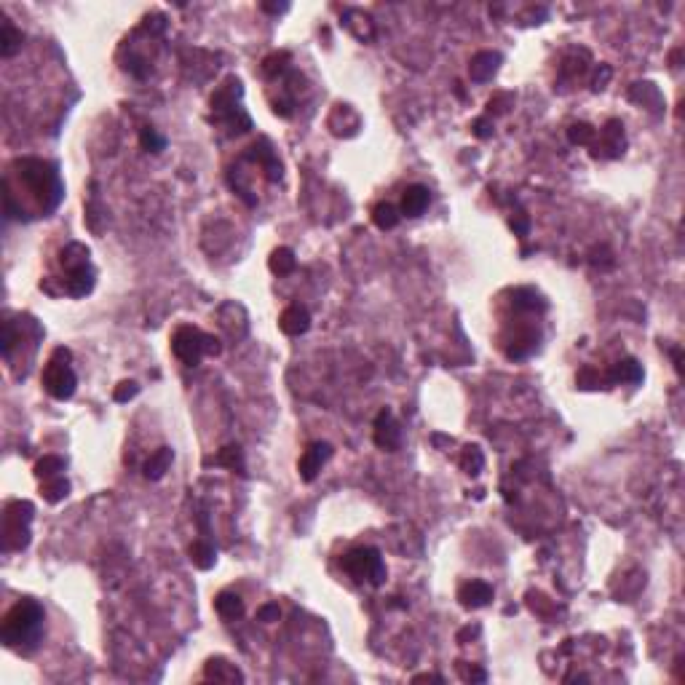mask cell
I'll use <instances>...</instances> for the list:
<instances>
[{"instance_id":"36","label":"cell","mask_w":685,"mask_h":685,"mask_svg":"<svg viewBox=\"0 0 685 685\" xmlns=\"http://www.w3.org/2000/svg\"><path fill=\"white\" fill-rule=\"evenodd\" d=\"M511 230L517 233V236H528L530 230V220L525 215H514L511 217Z\"/></svg>"},{"instance_id":"14","label":"cell","mask_w":685,"mask_h":685,"mask_svg":"<svg viewBox=\"0 0 685 685\" xmlns=\"http://www.w3.org/2000/svg\"><path fill=\"white\" fill-rule=\"evenodd\" d=\"M498 64H501V57L498 54H493V51H480L469 64L471 81H477V84L490 81L495 75V70H498Z\"/></svg>"},{"instance_id":"24","label":"cell","mask_w":685,"mask_h":685,"mask_svg":"<svg viewBox=\"0 0 685 685\" xmlns=\"http://www.w3.org/2000/svg\"><path fill=\"white\" fill-rule=\"evenodd\" d=\"M64 471V460L60 455H43L35 463V477L38 480H54V477H62Z\"/></svg>"},{"instance_id":"34","label":"cell","mask_w":685,"mask_h":685,"mask_svg":"<svg viewBox=\"0 0 685 685\" xmlns=\"http://www.w3.org/2000/svg\"><path fill=\"white\" fill-rule=\"evenodd\" d=\"M284 62H289V54L287 51H281V54H271L268 60L263 62V70L268 72V75H276V72H281L287 64Z\"/></svg>"},{"instance_id":"4","label":"cell","mask_w":685,"mask_h":685,"mask_svg":"<svg viewBox=\"0 0 685 685\" xmlns=\"http://www.w3.org/2000/svg\"><path fill=\"white\" fill-rule=\"evenodd\" d=\"M35 514V506L30 501H11L3 511V549L19 552L30 543V522Z\"/></svg>"},{"instance_id":"13","label":"cell","mask_w":685,"mask_h":685,"mask_svg":"<svg viewBox=\"0 0 685 685\" xmlns=\"http://www.w3.org/2000/svg\"><path fill=\"white\" fill-rule=\"evenodd\" d=\"M536 346H538V335L533 332V329H519V332H514V337L509 340V346H506V356L509 359H528L530 353L536 351Z\"/></svg>"},{"instance_id":"15","label":"cell","mask_w":685,"mask_h":685,"mask_svg":"<svg viewBox=\"0 0 685 685\" xmlns=\"http://www.w3.org/2000/svg\"><path fill=\"white\" fill-rule=\"evenodd\" d=\"M206 680H220V683H244V674L239 672L236 664L225 662V659H209L204 667Z\"/></svg>"},{"instance_id":"29","label":"cell","mask_w":685,"mask_h":685,"mask_svg":"<svg viewBox=\"0 0 685 685\" xmlns=\"http://www.w3.org/2000/svg\"><path fill=\"white\" fill-rule=\"evenodd\" d=\"M460 466H463V471L466 474H471V477H477L482 469H485V455H482L480 447H466L463 450V455H460Z\"/></svg>"},{"instance_id":"27","label":"cell","mask_w":685,"mask_h":685,"mask_svg":"<svg viewBox=\"0 0 685 685\" xmlns=\"http://www.w3.org/2000/svg\"><path fill=\"white\" fill-rule=\"evenodd\" d=\"M191 562L196 567H201V570H209V567L215 565V549L206 541L191 543Z\"/></svg>"},{"instance_id":"22","label":"cell","mask_w":685,"mask_h":685,"mask_svg":"<svg viewBox=\"0 0 685 685\" xmlns=\"http://www.w3.org/2000/svg\"><path fill=\"white\" fill-rule=\"evenodd\" d=\"M611 380L613 383H640L642 380V367L635 359L618 361L613 367V373H611Z\"/></svg>"},{"instance_id":"25","label":"cell","mask_w":685,"mask_h":685,"mask_svg":"<svg viewBox=\"0 0 685 685\" xmlns=\"http://www.w3.org/2000/svg\"><path fill=\"white\" fill-rule=\"evenodd\" d=\"M399 212H397V206L394 204H378L375 206V212H373V220H375V225L380 230H394L399 225Z\"/></svg>"},{"instance_id":"5","label":"cell","mask_w":685,"mask_h":685,"mask_svg":"<svg viewBox=\"0 0 685 685\" xmlns=\"http://www.w3.org/2000/svg\"><path fill=\"white\" fill-rule=\"evenodd\" d=\"M75 385H78V378L72 373L70 367V351L67 349H57L54 356L48 359V364L43 367V388L54 399H70L75 394Z\"/></svg>"},{"instance_id":"19","label":"cell","mask_w":685,"mask_h":685,"mask_svg":"<svg viewBox=\"0 0 685 685\" xmlns=\"http://www.w3.org/2000/svg\"><path fill=\"white\" fill-rule=\"evenodd\" d=\"M60 263L67 273L75 271V268H84V265H89V249H86L84 244L72 241V244H67V247L60 252Z\"/></svg>"},{"instance_id":"35","label":"cell","mask_w":685,"mask_h":685,"mask_svg":"<svg viewBox=\"0 0 685 685\" xmlns=\"http://www.w3.org/2000/svg\"><path fill=\"white\" fill-rule=\"evenodd\" d=\"M13 343H16V329H13L11 319H6V322H3V356H6V359L11 356Z\"/></svg>"},{"instance_id":"31","label":"cell","mask_w":685,"mask_h":685,"mask_svg":"<svg viewBox=\"0 0 685 685\" xmlns=\"http://www.w3.org/2000/svg\"><path fill=\"white\" fill-rule=\"evenodd\" d=\"M567 137H570V142L573 145H591L594 142V137H597V132L591 129L589 123H573V126L567 129Z\"/></svg>"},{"instance_id":"3","label":"cell","mask_w":685,"mask_h":685,"mask_svg":"<svg viewBox=\"0 0 685 685\" xmlns=\"http://www.w3.org/2000/svg\"><path fill=\"white\" fill-rule=\"evenodd\" d=\"M171 351L182 364L196 367L204 356L220 353V340L215 335H206L201 329H196V327H180L171 337Z\"/></svg>"},{"instance_id":"1","label":"cell","mask_w":685,"mask_h":685,"mask_svg":"<svg viewBox=\"0 0 685 685\" xmlns=\"http://www.w3.org/2000/svg\"><path fill=\"white\" fill-rule=\"evenodd\" d=\"M43 621H46V613L35 600H30V597L19 600L6 613L3 626H0V638L6 642V648L16 650V653H33L43 640Z\"/></svg>"},{"instance_id":"6","label":"cell","mask_w":685,"mask_h":685,"mask_svg":"<svg viewBox=\"0 0 685 685\" xmlns=\"http://www.w3.org/2000/svg\"><path fill=\"white\" fill-rule=\"evenodd\" d=\"M343 570L349 573L353 581H370L373 587H380L385 581V565L383 557L378 549H370V546H361V549H353L343 557Z\"/></svg>"},{"instance_id":"39","label":"cell","mask_w":685,"mask_h":685,"mask_svg":"<svg viewBox=\"0 0 685 685\" xmlns=\"http://www.w3.org/2000/svg\"><path fill=\"white\" fill-rule=\"evenodd\" d=\"M474 132H477V137H490V123L487 120H477L474 123Z\"/></svg>"},{"instance_id":"33","label":"cell","mask_w":685,"mask_h":685,"mask_svg":"<svg viewBox=\"0 0 685 685\" xmlns=\"http://www.w3.org/2000/svg\"><path fill=\"white\" fill-rule=\"evenodd\" d=\"M137 394H140V385L134 383V380H123V383L115 385L113 399H115V402H129V399H134Z\"/></svg>"},{"instance_id":"18","label":"cell","mask_w":685,"mask_h":685,"mask_svg":"<svg viewBox=\"0 0 685 685\" xmlns=\"http://www.w3.org/2000/svg\"><path fill=\"white\" fill-rule=\"evenodd\" d=\"M171 460H174V453H171L169 447L156 450L153 455L147 458V463H145V477H147V480H161V477L169 471V466H171Z\"/></svg>"},{"instance_id":"17","label":"cell","mask_w":685,"mask_h":685,"mask_svg":"<svg viewBox=\"0 0 685 685\" xmlns=\"http://www.w3.org/2000/svg\"><path fill=\"white\" fill-rule=\"evenodd\" d=\"M215 611H217V616H220L222 621H236V618H241V616H244V602H241L239 594H233V591H222V594H217Z\"/></svg>"},{"instance_id":"40","label":"cell","mask_w":685,"mask_h":685,"mask_svg":"<svg viewBox=\"0 0 685 685\" xmlns=\"http://www.w3.org/2000/svg\"><path fill=\"white\" fill-rule=\"evenodd\" d=\"M477 632H480V626H474V629H471V626H466V629H463V632H460V635H458V640H460V642H463V640L474 638V635H477Z\"/></svg>"},{"instance_id":"7","label":"cell","mask_w":685,"mask_h":685,"mask_svg":"<svg viewBox=\"0 0 685 685\" xmlns=\"http://www.w3.org/2000/svg\"><path fill=\"white\" fill-rule=\"evenodd\" d=\"M329 458H332V447L327 445V442H313V445H308V450L302 453L300 463H298L300 477L305 482H313L316 477H319V471H322V466H324Z\"/></svg>"},{"instance_id":"32","label":"cell","mask_w":685,"mask_h":685,"mask_svg":"<svg viewBox=\"0 0 685 685\" xmlns=\"http://www.w3.org/2000/svg\"><path fill=\"white\" fill-rule=\"evenodd\" d=\"M140 142H142V147L147 150V153H161L164 147H166V140L161 137V134L156 132V129H142V134H140Z\"/></svg>"},{"instance_id":"10","label":"cell","mask_w":685,"mask_h":685,"mask_svg":"<svg viewBox=\"0 0 685 685\" xmlns=\"http://www.w3.org/2000/svg\"><path fill=\"white\" fill-rule=\"evenodd\" d=\"M94 289V271L84 265V268H75L64 276V284H62V292L70 295V298H84Z\"/></svg>"},{"instance_id":"9","label":"cell","mask_w":685,"mask_h":685,"mask_svg":"<svg viewBox=\"0 0 685 685\" xmlns=\"http://www.w3.org/2000/svg\"><path fill=\"white\" fill-rule=\"evenodd\" d=\"M278 327H281V332H284V335H289V337L305 335V332H308V327H311V313L305 311L302 305H289L287 311L281 313Z\"/></svg>"},{"instance_id":"8","label":"cell","mask_w":685,"mask_h":685,"mask_svg":"<svg viewBox=\"0 0 685 685\" xmlns=\"http://www.w3.org/2000/svg\"><path fill=\"white\" fill-rule=\"evenodd\" d=\"M375 445L383 447V450H397L402 442V431H399V423L394 418L391 409H380V415L375 418Z\"/></svg>"},{"instance_id":"38","label":"cell","mask_w":685,"mask_h":685,"mask_svg":"<svg viewBox=\"0 0 685 685\" xmlns=\"http://www.w3.org/2000/svg\"><path fill=\"white\" fill-rule=\"evenodd\" d=\"M460 674H463V680H477V683H485L487 680V674L482 672V669H477V667H460Z\"/></svg>"},{"instance_id":"20","label":"cell","mask_w":685,"mask_h":685,"mask_svg":"<svg viewBox=\"0 0 685 685\" xmlns=\"http://www.w3.org/2000/svg\"><path fill=\"white\" fill-rule=\"evenodd\" d=\"M624 147V126L621 120H608V126L602 129V150H611L608 156H618Z\"/></svg>"},{"instance_id":"12","label":"cell","mask_w":685,"mask_h":685,"mask_svg":"<svg viewBox=\"0 0 685 685\" xmlns=\"http://www.w3.org/2000/svg\"><path fill=\"white\" fill-rule=\"evenodd\" d=\"M429 201H431V193L429 188L423 185H409L404 196H402V215L407 217H421L426 209H429Z\"/></svg>"},{"instance_id":"30","label":"cell","mask_w":685,"mask_h":685,"mask_svg":"<svg viewBox=\"0 0 685 685\" xmlns=\"http://www.w3.org/2000/svg\"><path fill=\"white\" fill-rule=\"evenodd\" d=\"M536 305L543 308V302L538 300V295L533 289H514V308H519V311H536Z\"/></svg>"},{"instance_id":"41","label":"cell","mask_w":685,"mask_h":685,"mask_svg":"<svg viewBox=\"0 0 685 685\" xmlns=\"http://www.w3.org/2000/svg\"><path fill=\"white\" fill-rule=\"evenodd\" d=\"M426 680H434V683H442V677H439V674H418V677H415V683H426Z\"/></svg>"},{"instance_id":"28","label":"cell","mask_w":685,"mask_h":685,"mask_svg":"<svg viewBox=\"0 0 685 685\" xmlns=\"http://www.w3.org/2000/svg\"><path fill=\"white\" fill-rule=\"evenodd\" d=\"M40 493H43V498H46L48 504H60L62 498H67V493H70V485H67V480H62V477H54V480L43 482Z\"/></svg>"},{"instance_id":"21","label":"cell","mask_w":685,"mask_h":685,"mask_svg":"<svg viewBox=\"0 0 685 685\" xmlns=\"http://www.w3.org/2000/svg\"><path fill=\"white\" fill-rule=\"evenodd\" d=\"M271 271L276 273V276H289L295 268H298V257H295V252L289 249V247H278L276 252L271 254Z\"/></svg>"},{"instance_id":"11","label":"cell","mask_w":685,"mask_h":685,"mask_svg":"<svg viewBox=\"0 0 685 685\" xmlns=\"http://www.w3.org/2000/svg\"><path fill=\"white\" fill-rule=\"evenodd\" d=\"M458 600H460L463 608H485L487 602L493 600V587L485 584V581H469V584L460 587Z\"/></svg>"},{"instance_id":"16","label":"cell","mask_w":685,"mask_h":685,"mask_svg":"<svg viewBox=\"0 0 685 685\" xmlns=\"http://www.w3.org/2000/svg\"><path fill=\"white\" fill-rule=\"evenodd\" d=\"M252 156H254V161L268 171V180L271 182L281 180V164L276 161V153L271 150V142H268V140H260V145H254Z\"/></svg>"},{"instance_id":"2","label":"cell","mask_w":685,"mask_h":685,"mask_svg":"<svg viewBox=\"0 0 685 685\" xmlns=\"http://www.w3.org/2000/svg\"><path fill=\"white\" fill-rule=\"evenodd\" d=\"M13 171L24 188L30 191L35 209L46 217L48 212H54L60 206L62 196H64V185L60 180V171L54 164L40 161V158H19L13 161Z\"/></svg>"},{"instance_id":"23","label":"cell","mask_w":685,"mask_h":685,"mask_svg":"<svg viewBox=\"0 0 685 685\" xmlns=\"http://www.w3.org/2000/svg\"><path fill=\"white\" fill-rule=\"evenodd\" d=\"M22 46V33L13 27L9 19H3V27H0V54L3 57H13Z\"/></svg>"},{"instance_id":"26","label":"cell","mask_w":685,"mask_h":685,"mask_svg":"<svg viewBox=\"0 0 685 685\" xmlns=\"http://www.w3.org/2000/svg\"><path fill=\"white\" fill-rule=\"evenodd\" d=\"M217 466H222V469H230V471H241V466H244V455H241V447L239 445H228L222 447L220 453H217L215 458Z\"/></svg>"},{"instance_id":"37","label":"cell","mask_w":685,"mask_h":685,"mask_svg":"<svg viewBox=\"0 0 685 685\" xmlns=\"http://www.w3.org/2000/svg\"><path fill=\"white\" fill-rule=\"evenodd\" d=\"M278 605H263L260 611H257V618L260 621H278Z\"/></svg>"},{"instance_id":"42","label":"cell","mask_w":685,"mask_h":685,"mask_svg":"<svg viewBox=\"0 0 685 685\" xmlns=\"http://www.w3.org/2000/svg\"><path fill=\"white\" fill-rule=\"evenodd\" d=\"M263 9H265V11H284L287 6H263Z\"/></svg>"}]
</instances>
